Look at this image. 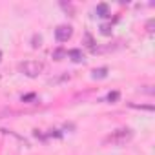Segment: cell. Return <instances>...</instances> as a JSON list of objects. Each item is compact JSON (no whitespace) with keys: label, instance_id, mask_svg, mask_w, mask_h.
I'll return each instance as SVG.
<instances>
[{"label":"cell","instance_id":"6da1fadb","mask_svg":"<svg viewBox=\"0 0 155 155\" xmlns=\"http://www.w3.org/2000/svg\"><path fill=\"white\" fill-rule=\"evenodd\" d=\"M18 68H20V71H22L24 75H28V77H37V75L44 69V64L38 62V60H26V62H22Z\"/></svg>","mask_w":155,"mask_h":155},{"label":"cell","instance_id":"7a4b0ae2","mask_svg":"<svg viewBox=\"0 0 155 155\" xmlns=\"http://www.w3.org/2000/svg\"><path fill=\"white\" fill-rule=\"evenodd\" d=\"M55 37H57V40H60V42L68 40V38L71 37V28H69V26H58L57 31H55Z\"/></svg>","mask_w":155,"mask_h":155},{"label":"cell","instance_id":"3957f363","mask_svg":"<svg viewBox=\"0 0 155 155\" xmlns=\"http://www.w3.org/2000/svg\"><path fill=\"white\" fill-rule=\"evenodd\" d=\"M128 139H131V131L130 130H119L113 137H110V140H113V142H126Z\"/></svg>","mask_w":155,"mask_h":155},{"label":"cell","instance_id":"277c9868","mask_svg":"<svg viewBox=\"0 0 155 155\" xmlns=\"http://www.w3.org/2000/svg\"><path fill=\"white\" fill-rule=\"evenodd\" d=\"M69 57L73 58V62H82L84 60V55L81 53V49H71L69 51Z\"/></svg>","mask_w":155,"mask_h":155},{"label":"cell","instance_id":"5b68a950","mask_svg":"<svg viewBox=\"0 0 155 155\" xmlns=\"http://www.w3.org/2000/svg\"><path fill=\"white\" fill-rule=\"evenodd\" d=\"M97 13H99V17H108V6L106 4H99L97 6Z\"/></svg>","mask_w":155,"mask_h":155},{"label":"cell","instance_id":"8992f818","mask_svg":"<svg viewBox=\"0 0 155 155\" xmlns=\"http://www.w3.org/2000/svg\"><path fill=\"white\" fill-rule=\"evenodd\" d=\"M106 68H101V69H95L93 71V77H95V79H97V77H106Z\"/></svg>","mask_w":155,"mask_h":155},{"label":"cell","instance_id":"52a82bcc","mask_svg":"<svg viewBox=\"0 0 155 155\" xmlns=\"http://www.w3.org/2000/svg\"><path fill=\"white\" fill-rule=\"evenodd\" d=\"M117 99H119V93H117V91H115V93H110V95H108V101H117Z\"/></svg>","mask_w":155,"mask_h":155},{"label":"cell","instance_id":"ba28073f","mask_svg":"<svg viewBox=\"0 0 155 155\" xmlns=\"http://www.w3.org/2000/svg\"><path fill=\"white\" fill-rule=\"evenodd\" d=\"M101 29H102V33H104V35H110V26H102Z\"/></svg>","mask_w":155,"mask_h":155},{"label":"cell","instance_id":"9c48e42d","mask_svg":"<svg viewBox=\"0 0 155 155\" xmlns=\"http://www.w3.org/2000/svg\"><path fill=\"white\" fill-rule=\"evenodd\" d=\"M53 55H55V57H57V58H58V57H62V55H64V51H62V49H58V51H55V53H53Z\"/></svg>","mask_w":155,"mask_h":155}]
</instances>
